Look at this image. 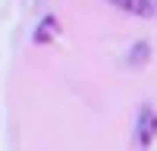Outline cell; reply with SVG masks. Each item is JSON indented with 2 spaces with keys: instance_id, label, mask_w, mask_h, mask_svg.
I'll return each instance as SVG.
<instances>
[{
  "instance_id": "cell-1",
  "label": "cell",
  "mask_w": 157,
  "mask_h": 151,
  "mask_svg": "<svg viewBox=\"0 0 157 151\" xmlns=\"http://www.w3.org/2000/svg\"><path fill=\"white\" fill-rule=\"evenodd\" d=\"M154 135H157V113L151 107H141L138 110V120H135V142L141 148H148L154 142Z\"/></svg>"
},
{
  "instance_id": "cell-2",
  "label": "cell",
  "mask_w": 157,
  "mask_h": 151,
  "mask_svg": "<svg viewBox=\"0 0 157 151\" xmlns=\"http://www.w3.org/2000/svg\"><path fill=\"white\" fill-rule=\"evenodd\" d=\"M57 35H60V19H57V16H44L41 22L35 25L32 41H35V44H50Z\"/></svg>"
},
{
  "instance_id": "cell-3",
  "label": "cell",
  "mask_w": 157,
  "mask_h": 151,
  "mask_svg": "<svg viewBox=\"0 0 157 151\" xmlns=\"http://www.w3.org/2000/svg\"><path fill=\"white\" fill-rule=\"evenodd\" d=\"M113 6H120L123 13H129V16H151L154 13V0H110Z\"/></svg>"
},
{
  "instance_id": "cell-4",
  "label": "cell",
  "mask_w": 157,
  "mask_h": 151,
  "mask_svg": "<svg viewBox=\"0 0 157 151\" xmlns=\"http://www.w3.org/2000/svg\"><path fill=\"white\" fill-rule=\"evenodd\" d=\"M148 57H151V47H148V41H141V44H132V57H129V66L148 63Z\"/></svg>"
},
{
  "instance_id": "cell-5",
  "label": "cell",
  "mask_w": 157,
  "mask_h": 151,
  "mask_svg": "<svg viewBox=\"0 0 157 151\" xmlns=\"http://www.w3.org/2000/svg\"><path fill=\"white\" fill-rule=\"evenodd\" d=\"M154 6H157V0H154Z\"/></svg>"
}]
</instances>
